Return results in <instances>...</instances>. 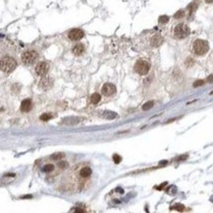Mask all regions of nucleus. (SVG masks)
Returning a JSON list of instances; mask_svg holds the SVG:
<instances>
[{
    "mask_svg": "<svg viewBox=\"0 0 213 213\" xmlns=\"http://www.w3.org/2000/svg\"><path fill=\"white\" fill-rule=\"evenodd\" d=\"M192 50L193 52V54H196L197 56H203L209 50V44L204 39H199V38L196 39L193 42Z\"/></svg>",
    "mask_w": 213,
    "mask_h": 213,
    "instance_id": "obj_1",
    "label": "nucleus"
},
{
    "mask_svg": "<svg viewBox=\"0 0 213 213\" xmlns=\"http://www.w3.org/2000/svg\"><path fill=\"white\" fill-rule=\"evenodd\" d=\"M17 67V62L10 56H4L1 58V71L5 74H10Z\"/></svg>",
    "mask_w": 213,
    "mask_h": 213,
    "instance_id": "obj_2",
    "label": "nucleus"
},
{
    "mask_svg": "<svg viewBox=\"0 0 213 213\" xmlns=\"http://www.w3.org/2000/svg\"><path fill=\"white\" fill-rule=\"evenodd\" d=\"M190 33V28L186 24H178L174 28V37L178 39L186 38L189 37Z\"/></svg>",
    "mask_w": 213,
    "mask_h": 213,
    "instance_id": "obj_3",
    "label": "nucleus"
},
{
    "mask_svg": "<svg viewBox=\"0 0 213 213\" xmlns=\"http://www.w3.org/2000/svg\"><path fill=\"white\" fill-rule=\"evenodd\" d=\"M150 69V63L147 60L144 59H140L136 62L135 64V71L139 75H146L149 72Z\"/></svg>",
    "mask_w": 213,
    "mask_h": 213,
    "instance_id": "obj_4",
    "label": "nucleus"
},
{
    "mask_svg": "<svg viewBox=\"0 0 213 213\" xmlns=\"http://www.w3.org/2000/svg\"><path fill=\"white\" fill-rule=\"evenodd\" d=\"M37 57L38 54L35 50H26L22 54V62L25 65H32L37 61Z\"/></svg>",
    "mask_w": 213,
    "mask_h": 213,
    "instance_id": "obj_5",
    "label": "nucleus"
},
{
    "mask_svg": "<svg viewBox=\"0 0 213 213\" xmlns=\"http://www.w3.org/2000/svg\"><path fill=\"white\" fill-rule=\"evenodd\" d=\"M83 35H85V34H83V32L82 30H80V29H73V30H71L70 32H69L68 37H69V38L71 39V41H80V39H82L83 37Z\"/></svg>",
    "mask_w": 213,
    "mask_h": 213,
    "instance_id": "obj_6",
    "label": "nucleus"
},
{
    "mask_svg": "<svg viewBox=\"0 0 213 213\" xmlns=\"http://www.w3.org/2000/svg\"><path fill=\"white\" fill-rule=\"evenodd\" d=\"M48 70H49V65H48L46 62H39L35 67V72L39 76H45L47 74Z\"/></svg>",
    "mask_w": 213,
    "mask_h": 213,
    "instance_id": "obj_7",
    "label": "nucleus"
},
{
    "mask_svg": "<svg viewBox=\"0 0 213 213\" xmlns=\"http://www.w3.org/2000/svg\"><path fill=\"white\" fill-rule=\"evenodd\" d=\"M101 91H102V94L105 96H110L116 91V87L112 85V83H105L102 88H101Z\"/></svg>",
    "mask_w": 213,
    "mask_h": 213,
    "instance_id": "obj_8",
    "label": "nucleus"
},
{
    "mask_svg": "<svg viewBox=\"0 0 213 213\" xmlns=\"http://www.w3.org/2000/svg\"><path fill=\"white\" fill-rule=\"evenodd\" d=\"M162 43H163V37H162V35L158 34H154L151 37V39H150V44H151V46L153 47H158L159 45H161Z\"/></svg>",
    "mask_w": 213,
    "mask_h": 213,
    "instance_id": "obj_9",
    "label": "nucleus"
},
{
    "mask_svg": "<svg viewBox=\"0 0 213 213\" xmlns=\"http://www.w3.org/2000/svg\"><path fill=\"white\" fill-rule=\"evenodd\" d=\"M52 86V82L51 80L48 78V77H44L41 80V82H39V85L38 87L41 88V90H48L50 87Z\"/></svg>",
    "mask_w": 213,
    "mask_h": 213,
    "instance_id": "obj_10",
    "label": "nucleus"
},
{
    "mask_svg": "<svg viewBox=\"0 0 213 213\" xmlns=\"http://www.w3.org/2000/svg\"><path fill=\"white\" fill-rule=\"evenodd\" d=\"M72 51L76 56H80V55L83 54V51H85V46H83V43H77L74 45Z\"/></svg>",
    "mask_w": 213,
    "mask_h": 213,
    "instance_id": "obj_11",
    "label": "nucleus"
},
{
    "mask_svg": "<svg viewBox=\"0 0 213 213\" xmlns=\"http://www.w3.org/2000/svg\"><path fill=\"white\" fill-rule=\"evenodd\" d=\"M30 108H32V101H30V99H25V100L22 101L21 111H23V112H29Z\"/></svg>",
    "mask_w": 213,
    "mask_h": 213,
    "instance_id": "obj_12",
    "label": "nucleus"
},
{
    "mask_svg": "<svg viewBox=\"0 0 213 213\" xmlns=\"http://www.w3.org/2000/svg\"><path fill=\"white\" fill-rule=\"evenodd\" d=\"M91 173L92 171L90 167H85L81 170V172H80V175H81V177H83V178H87V177H90L91 175Z\"/></svg>",
    "mask_w": 213,
    "mask_h": 213,
    "instance_id": "obj_13",
    "label": "nucleus"
},
{
    "mask_svg": "<svg viewBox=\"0 0 213 213\" xmlns=\"http://www.w3.org/2000/svg\"><path fill=\"white\" fill-rule=\"evenodd\" d=\"M100 99H101L100 94H96V92H95V94H92L91 96V102L94 103V104H97L100 101Z\"/></svg>",
    "mask_w": 213,
    "mask_h": 213,
    "instance_id": "obj_14",
    "label": "nucleus"
},
{
    "mask_svg": "<svg viewBox=\"0 0 213 213\" xmlns=\"http://www.w3.org/2000/svg\"><path fill=\"white\" fill-rule=\"evenodd\" d=\"M53 169H54V166L52 165V164H46V165H44V167H43V171L44 172H46V173H48V172H51Z\"/></svg>",
    "mask_w": 213,
    "mask_h": 213,
    "instance_id": "obj_15",
    "label": "nucleus"
},
{
    "mask_svg": "<svg viewBox=\"0 0 213 213\" xmlns=\"http://www.w3.org/2000/svg\"><path fill=\"white\" fill-rule=\"evenodd\" d=\"M158 21L160 24H166V23H168V21H169V17L168 16H160Z\"/></svg>",
    "mask_w": 213,
    "mask_h": 213,
    "instance_id": "obj_16",
    "label": "nucleus"
},
{
    "mask_svg": "<svg viewBox=\"0 0 213 213\" xmlns=\"http://www.w3.org/2000/svg\"><path fill=\"white\" fill-rule=\"evenodd\" d=\"M152 106H153V101H148V102H146V103L144 104L143 109L144 110H148L150 108H152Z\"/></svg>",
    "mask_w": 213,
    "mask_h": 213,
    "instance_id": "obj_17",
    "label": "nucleus"
},
{
    "mask_svg": "<svg viewBox=\"0 0 213 213\" xmlns=\"http://www.w3.org/2000/svg\"><path fill=\"white\" fill-rule=\"evenodd\" d=\"M39 118H41V120H42V121H48V120L52 118V115H51V114H48V113L42 114Z\"/></svg>",
    "mask_w": 213,
    "mask_h": 213,
    "instance_id": "obj_18",
    "label": "nucleus"
},
{
    "mask_svg": "<svg viewBox=\"0 0 213 213\" xmlns=\"http://www.w3.org/2000/svg\"><path fill=\"white\" fill-rule=\"evenodd\" d=\"M184 15H185V12L183 10H180V11H178L174 15V18H176V19H179V18H183Z\"/></svg>",
    "mask_w": 213,
    "mask_h": 213,
    "instance_id": "obj_19",
    "label": "nucleus"
},
{
    "mask_svg": "<svg viewBox=\"0 0 213 213\" xmlns=\"http://www.w3.org/2000/svg\"><path fill=\"white\" fill-rule=\"evenodd\" d=\"M64 156V154L63 153H56V154H54V155H52L51 156V158L52 159H54V160H59L60 158H62Z\"/></svg>",
    "mask_w": 213,
    "mask_h": 213,
    "instance_id": "obj_20",
    "label": "nucleus"
},
{
    "mask_svg": "<svg viewBox=\"0 0 213 213\" xmlns=\"http://www.w3.org/2000/svg\"><path fill=\"white\" fill-rule=\"evenodd\" d=\"M121 156H119L118 154H114L113 155V160H114V162L116 163V164H118V163H120V161H121Z\"/></svg>",
    "mask_w": 213,
    "mask_h": 213,
    "instance_id": "obj_21",
    "label": "nucleus"
},
{
    "mask_svg": "<svg viewBox=\"0 0 213 213\" xmlns=\"http://www.w3.org/2000/svg\"><path fill=\"white\" fill-rule=\"evenodd\" d=\"M203 83H204V81H202V80H198V81L194 82L193 87H199V86H202Z\"/></svg>",
    "mask_w": 213,
    "mask_h": 213,
    "instance_id": "obj_22",
    "label": "nucleus"
},
{
    "mask_svg": "<svg viewBox=\"0 0 213 213\" xmlns=\"http://www.w3.org/2000/svg\"><path fill=\"white\" fill-rule=\"evenodd\" d=\"M172 208H175L176 210H179V211H183L184 208H185V206L182 205V204H177V205H175V206H173Z\"/></svg>",
    "mask_w": 213,
    "mask_h": 213,
    "instance_id": "obj_23",
    "label": "nucleus"
},
{
    "mask_svg": "<svg viewBox=\"0 0 213 213\" xmlns=\"http://www.w3.org/2000/svg\"><path fill=\"white\" fill-rule=\"evenodd\" d=\"M58 166H59L60 168H63V169H64V168H65L66 166H67V163H66L65 161H60V163L58 164Z\"/></svg>",
    "mask_w": 213,
    "mask_h": 213,
    "instance_id": "obj_24",
    "label": "nucleus"
},
{
    "mask_svg": "<svg viewBox=\"0 0 213 213\" xmlns=\"http://www.w3.org/2000/svg\"><path fill=\"white\" fill-rule=\"evenodd\" d=\"M207 81L209 83H213V75H210V76L207 78Z\"/></svg>",
    "mask_w": 213,
    "mask_h": 213,
    "instance_id": "obj_25",
    "label": "nucleus"
},
{
    "mask_svg": "<svg viewBox=\"0 0 213 213\" xmlns=\"http://www.w3.org/2000/svg\"><path fill=\"white\" fill-rule=\"evenodd\" d=\"M75 211H76V212H85V210H83V209H75Z\"/></svg>",
    "mask_w": 213,
    "mask_h": 213,
    "instance_id": "obj_26",
    "label": "nucleus"
},
{
    "mask_svg": "<svg viewBox=\"0 0 213 213\" xmlns=\"http://www.w3.org/2000/svg\"><path fill=\"white\" fill-rule=\"evenodd\" d=\"M206 3H213V0H205Z\"/></svg>",
    "mask_w": 213,
    "mask_h": 213,
    "instance_id": "obj_27",
    "label": "nucleus"
},
{
    "mask_svg": "<svg viewBox=\"0 0 213 213\" xmlns=\"http://www.w3.org/2000/svg\"><path fill=\"white\" fill-rule=\"evenodd\" d=\"M210 94H213V91H212V92H210Z\"/></svg>",
    "mask_w": 213,
    "mask_h": 213,
    "instance_id": "obj_28",
    "label": "nucleus"
}]
</instances>
